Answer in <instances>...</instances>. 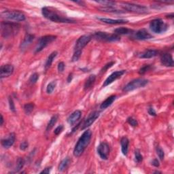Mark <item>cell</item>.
Wrapping results in <instances>:
<instances>
[{"mask_svg": "<svg viewBox=\"0 0 174 174\" xmlns=\"http://www.w3.org/2000/svg\"><path fill=\"white\" fill-rule=\"evenodd\" d=\"M1 16L7 20L14 21L16 22L24 21L26 19L25 14L20 10H6L1 12Z\"/></svg>", "mask_w": 174, "mask_h": 174, "instance_id": "obj_4", "label": "cell"}, {"mask_svg": "<svg viewBox=\"0 0 174 174\" xmlns=\"http://www.w3.org/2000/svg\"><path fill=\"white\" fill-rule=\"evenodd\" d=\"M58 118H59L58 114H54V116H53L50 118V119L49 122V123H48V125L46 126V132L50 131L51 129L54 127V126L55 125V124L57 123V122L58 120Z\"/></svg>", "mask_w": 174, "mask_h": 174, "instance_id": "obj_28", "label": "cell"}, {"mask_svg": "<svg viewBox=\"0 0 174 174\" xmlns=\"http://www.w3.org/2000/svg\"><path fill=\"white\" fill-rule=\"evenodd\" d=\"M57 54H58L57 52L54 51L49 55V57H48L45 63V65H44V69H45V71H47V70L50 68L52 63H53L54 59L57 56Z\"/></svg>", "mask_w": 174, "mask_h": 174, "instance_id": "obj_25", "label": "cell"}, {"mask_svg": "<svg viewBox=\"0 0 174 174\" xmlns=\"http://www.w3.org/2000/svg\"><path fill=\"white\" fill-rule=\"evenodd\" d=\"M34 107H35V105L33 103H26V104H25V106L23 107L25 113L27 114V115L30 114L33 112V109H34Z\"/></svg>", "mask_w": 174, "mask_h": 174, "instance_id": "obj_32", "label": "cell"}, {"mask_svg": "<svg viewBox=\"0 0 174 174\" xmlns=\"http://www.w3.org/2000/svg\"><path fill=\"white\" fill-rule=\"evenodd\" d=\"M126 73V70H120V71L114 72L107 78L106 80L104 81L103 84V87H106L108 85L111 84L114 81H116L118 78H120L121 76H123Z\"/></svg>", "mask_w": 174, "mask_h": 174, "instance_id": "obj_13", "label": "cell"}, {"mask_svg": "<svg viewBox=\"0 0 174 174\" xmlns=\"http://www.w3.org/2000/svg\"><path fill=\"white\" fill-rule=\"evenodd\" d=\"M100 112L98 111H94V112H91L88 117L84 120V123L82 124V127H81V129L82 130H84L87 129L88 127H89L91 125H92L95 123V121L99 117Z\"/></svg>", "mask_w": 174, "mask_h": 174, "instance_id": "obj_12", "label": "cell"}, {"mask_svg": "<svg viewBox=\"0 0 174 174\" xmlns=\"http://www.w3.org/2000/svg\"><path fill=\"white\" fill-rule=\"evenodd\" d=\"M116 99V95H113L110 96V97H108L101 103V105H100V109L105 110L106 108H108L109 106H110L112 104Z\"/></svg>", "mask_w": 174, "mask_h": 174, "instance_id": "obj_23", "label": "cell"}, {"mask_svg": "<svg viewBox=\"0 0 174 174\" xmlns=\"http://www.w3.org/2000/svg\"><path fill=\"white\" fill-rule=\"evenodd\" d=\"M81 116H82V112L79 110H77L70 114L68 119H67V121L70 125L73 126V125L77 123V121L79 120Z\"/></svg>", "mask_w": 174, "mask_h": 174, "instance_id": "obj_18", "label": "cell"}, {"mask_svg": "<svg viewBox=\"0 0 174 174\" xmlns=\"http://www.w3.org/2000/svg\"><path fill=\"white\" fill-rule=\"evenodd\" d=\"M149 81L144 79V78H137L133 80H131L127 84H126L123 88V91L124 92H130L132 91H134L135 89H138L139 88L144 87L148 84Z\"/></svg>", "mask_w": 174, "mask_h": 174, "instance_id": "obj_8", "label": "cell"}, {"mask_svg": "<svg viewBox=\"0 0 174 174\" xmlns=\"http://www.w3.org/2000/svg\"><path fill=\"white\" fill-rule=\"evenodd\" d=\"M52 168H53V167H46L44 170H42V172H40V174L42 173H46V174H49L51 172Z\"/></svg>", "mask_w": 174, "mask_h": 174, "instance_id": "obj_45", "label": "cell"}, {"mask_svg": "<svg viewBox=\"0 0 174 174\" xmlns=\"http://www.w3.org/2000/svg\"><path fill=\"white\" fill-rule=\"evenodd\" d=\"M127 122L131 126V127H135L138 125V120H137L135 118H134L132 116L129 117L127 119Z\"/></svg>", "mask_w": 174, "mask_h": 174, "instance_id": "obj_37", "label": "cell"}, {"mask_svg": "<svg viewBox=\"0 0 174 174\" xmlns=\"http://www.w3.org/2000/svg\"><path fill=\"white\" fill-rule=\"evenodd\" d=\"M57 37L56 35H44L40 38L38 40V44L35 49V54L38 53L40 52H41L42 50H44L46 46L49 45L50 43L54 42L55 40L57 39Z\"/></svg>", "mask_w": 174, "mask_h": 174, "instance_id": "obj_9", "label": "cell"}, {"mask_svg": "<svg viewBox=\"0 0 174 174\" xmlns=\"http://www.w3.org/2000/svg\"><path fill=\"white\" fill-rule=\"evenodd\" d=\"M82 51H74L73 53V57L72 58V62H76L79 60V59L81 57V54H82Z\"/></svg>", "mask_w": 174, "mask_h": 174, "instance_id": "obj_39", "label": "cell"}, {"mask_svg": "<svg viewBox=\"0 0 174 174\" xmlns=\"http://www.w3.org/2000/svg\"><path fill=\"white\" fill-rule=\"evenodd\" d=\"M159 53V51L155 49H148L138 54L140 59H151L157 57Z\"/></svg>", "mask_w": 174, "mask_h": 174, "instance_id": "obj_19", "label": "cell"}, {"mask_svg": "<svg viewBox=\"0 0 174 174\" xmlns=\"http://www.w3.org/2000/svg\"><path fill=\"white\" fill-rule=\"evenodd\" d=\"M160 61L161 64L163 66L167 67V68H173V59L172 55L169 53H162L160 57Z\"/></svg>", "mask_w": 174, "mask_h": 174, "instance_id": "obj_14", "label": "cell"}, {"mask_svg": "<svg viewBox=\"0 0 174 174\" xmlns=\"http://www.w3.org/2000/svg\"><path fill=\"white\" fill-rule=\"evenodd\" d=\"M34 38H35L34 35L30 34V33H27V34H26L24 38L23 41L21 42V45H20V49L21 50H25L32 43V42L34 40Z\"/></svg>", "mask_w": 174, "mask_h": 174, "instance_id": "obj_20", "label": "cell"}, {"mask_svg": "<svg viewBox=\"0 0 174 174\" xmlns=\"http://www.w3.org/2000/svg\"><path fill=\"white\" fill-rule=\"evenodd\" d=\"M15 139H16L15 133H10L6 138L2 139L1 143L2 147L6 149L10 148V147H12L14 145V142H15Z\"/></svg>", "mask_w": 174, "mask_h": 174, "instance_id": "obj_16", "label": "cell"}, {"mask_svg": "<svg viewBox=\"0 0 174 174\" xmlns=\"http://www.w3.org/2000/svg\"><path fill=\"white\" fill-rule=\"evenodd\" d=\"M38 79H39V74L38 73L35 72V73H33V74L30 76V78H29V81L31 84H34L38 82Z\"/></svg>", "mask_w": 174, "mask_h": 174, "instance_id": "obj_36", "label": "cell"}, {"mask_svg": "<svg viewBox=\"0 0 174 174\" xmlns=\"http://www.w3.org/2000/svg\"><path fill=\"white\" fill-rule=\"evenodd\" d=\"M95 80H96V76L95 74H91L88 76V78L86 80V82L84 83V90L85 91H87L91 89L95 84Z\"/></svg>", "mask_w": 174, "mask_h": 174, "instance_id": "obj_22", "label": "cell"}, {"mask_svg": "<svg viewBox=\"0 0 174 174\" xmlns=\"http://www.w3.org/2000/svg\"><path fill=\"white\" fill-rule=\"evenodd\" d=\"M70 162H71V160H70V158L69 157H66L63 159V160H62L58 167L59 171L61 172H64L65 170L67 169V168L69 167Z\"/></svg>", "mask_w": 174, "mask_h": 174, "instance_id": "obj_27", "label": "cell"}, {"mask_svg": "<svg viewBox=\"0 0 174 174\" xmlns=\"http://www.w3.org/2000/svg\"><path fill=\"white\" fill-rule=\"evenodd\" d=\"M8 103H9V108L10 111H12V112H16V108H15V105H14V103L12 98L11 97H9L8 98Z\"/></svg>", "mask_w": 174, "mask_h": 174, "instance_id": "obj_40", "label": "cell"}, {"mask_svg": "<svg viewBox=\"0 0 174 174\" xmlns=\"http://www.w3.org/2000/svg\"><path fill=\"white\" fill-rule=\"evenodd\" d=\"M92 37L101 42H118L120 40V37L115 33L113 34H109V33L103 31H97L95 32Z\"/></svg>", "mask_w": 174, "mask_h": 174, "instance_id": "obj_7", "label": "cell"}, {"mask_svg": "<svg viewBox=\"0 0 174 174\" xmlns=\"http://www.w3.org/2000/svg\"><path fill=\"white\" fill-rule=\"evenodd\" d=\"M151 164L153 165L154 167H159V166H160V162H159L157 158L153 159V161H152V162H151Z\"/></svg>", "mask_w": 174, "mask_h": 174, "instance_id": "obj_46", "label": "cell"}, {"mask_svg": "<svg viewBox=\"0 0 174 174\" xmlns=\"http://www.w3.org/2000/svg\"><path fill=\"white\" fill-rule=\"evenodd\" d=\"M114 64H115V61H111V62L108 63L106 64L105 65H103V67L101 69V71H100V73H104V72H106L108 69H110V68H112V67Z\"/></svg>", "mask_w": 174, "mask_h": 174, "instance_id": "obj_38", "label": "cell"}, {"mask_svg": "<svg viewBox=\"0 0 174 174\" xmlns=\"http://www.w3.org/2000/svg\"><path fill=\"white\" fill-rule=\"evenodd\" d=\"M20 149L23 151H25L29 147V143L27 141H24L23 142H21L20 144Z\"/></svg>", "mask_w": 174, "mask_h": 174, "instance_id": "obj_42", "label": "cell"}, {"mask_svg": "<svg viewBox=\"0 0 174 174\" xmlns=\"http://www.w3.org/2000/svg\"><path fill=\"white\" fill-rule=\"evenodd\" d=\"M57 87V82L56 81H52L50 82L46 87V92L48 94H51L54 91L55 88Z\"/></svg>", "mask_w": 174, "mask_h": 174, "instance_id": "obj_33", "label": "cell"}, {"mask_svg": "<svg viewBox=\"0 0 174 174\" xmlns=\"http://www.w3.org/2000/svg\"><path fill=\"white\" fill-rule=\"evenodd\" d=\"M65 68V65L64 63V62H60L59 63L58 66H57V69H58V71L59 72H63L64 71Z\"/></svg>", "mask_w": 174, "mask_h": 174, "instance_id": "obj_44", "label": "cell"}, {"mask_svg": "<svg viewBox=\"0 0 174 174\" xmlns=\"http://www.w3.org/2000/svg\"><path fill=\"white\" fill-rule=\"evenodd\" d=\"M154 69V68L153 65H144L139 69L138 73L139 75H144L147 72L151 71V70H153Z\"/></svg>", "mask_w": 174, "mask_h": 174, "instance_id": "obj_31", "label": "cell"}, {"mask_svg": "<svg viewBox=\"0 0 174 174\" xmlns=\"http://www.w3.org/2000/svg\"><path fill=\"white\" fill-rule=\"evenodd\" d=\"M25 164V161L22 157H18L16 160L15 167L14 169L13 173H17L19 172L23 168V167Z\"/></svg>", "mask_w": 174, "mask_h": 174, "instance_id": "obj_29", "label": "cell"}, {"mask_svg": "<svg viewBox=\"0 0 174 174\" xmlns=\"http://www.w3.org/2000/svg\"><path fill=\"white\" fill-rule=\"evenodd\" d=\"M76 3H80L81 5H82V6H84V2H74Z\"/></svg>", "mask_w": 174, "mask_h": 174, "instance_id": "obj_51", "label": "cell"}, {"mask_svg": "<svg viewBox=\"0 0 174 174\" xmlns=\"http://www.w3.org/2000/svg\"><path fill=\"white\" fill-rule=\"evenodd\" d=\"M149 27L150 30L153 33L161 34L167 31L169 25L161 18H156L150 21Z\"/></svg>", "mask_w": 174, "mask_h": 174, "instance_id": "obj_6", "label": "cell"}, {"mask_svg": "<svg viewBox=\"0 0 174 174\" xmlns=\"http://www.w3.org/2000/svg\"><path fill=\"white\" fill-rule=\"evenodd\" d=\"M81 124H82V123H81V122H80V123H79L78 124V125H77V126H76V127H73V128L72 129V131H71V133H71V134H72V133H74V132H75V131H76L77 130V129H78V127H80V125H81Z\"/></svg>", "mask_w": 174, "mask_h": 174, "instance_id": "obj_48", "label": "cell"}, {"mask_svg": "<svg viewBox=\"0 0 174 174\" xmlns=\"http://www.w3.org/2000/svg\"><path fill=\"white\" fill-rule=\"evenodd\" d=\"M173 14H168V15H166V17L167 18H173Z\"/></svg>", "mask_w": 174, "mask_h": 174, "instance_id": "obj_50", "label": "cell"}, {"mask_svg": "<svg viewBox=\"0 0 174 174\" xmlns=\"http://www.w3.org/2000/svg\"><path fill=\"white\" fill-rule=\"evenodd\" d=\"M92 138V132L89 129H87L80 138L78 140L73 149V154L76 157H80L83 154L84 150H86L88 146L89 145Z\"/></svg>", "mask_w": 174, "mask_h": 174, "instance_id": "obj_1", "label": "cell"}, {"mask_svg": "<svg viewBox=\"0 0 174 174\" xmlns=\"http://www.w3.org/2000/svg\"><path fill=\"white\" fill-rule=\"evenodd\" d=\"M3 123H4V119H3V117L2 114H1V126H2L3 125Z\"/></svg>", "mask_w": 174, "mask_h": 174, "instance_id": "obj_49", "label": "cell"}, {"mask_svg": "<svg viewBox=\"0 0 174 174\" xmlns=\"http://www.w3.org/2000/svg\"><path fill=\"white\" fill-rule=\"evenodd\" d=\"M148 114L152 116H157V112L153 106H149L148 109Z\"/></svg>", "mask_w": 174, "mask_h": 174, "instance_id": "obj_43", "label": "cell"}, {"mask_svg": "<svg viewBox=\"0 0 174 174\" xmlns=\"http://www.w3.org/2000/svg\"><path fill=\"white\" fill-rule=\"evenodd\" d=\"M92 39L91 35H84L78 39L74 46V51H82V49L90 42Z\"/></svg>", "mask_w": 174, "mask_h": 174, "instance_id": "obj_11", "label": "cell"}, {"mask_svg": "<svg viewBox=\"0 0 174 174\" xmlns=\"http://www.w3.org/2000/svg\"><path fill=\"white\" fill-rule=\"evenodd\" d=\"M114 33L118 35H128V34H133L134 33V31L133 29H128L126 27H119L116 29H114Z\"/></svg>", "mask_w": 174, "mask_h": 174, "instance_id": "obj_26", "label": "cell"}, {"mask_svg": "<svg viewBox=\"0 0 174 174\" xmlns=\"http://www.w3.org/2000/svg\"><path fill=\"white\" fill-rule=\"evenodd\" d=\"M42 14L43 16L54 23H74L76 22L66 16H63L58 14L56 11L49 7H44L42 9Z\"/></svg>", "mask_w": 174, "mask_h": 174, "instance_id": "obj_2", "label": "cell"}, {"mask_svg": "<svg viewBox=\"0 0 174 174\" xmlns=\"http://www.w3.org/2000/svg\"><path fill=\"white\" fill-rule=\"evenodd\" d=\"M21 25L17 23L10 21H3L1 23L2 35L4 38H10L18 34Z\"/></svg>", "mask_w": 174, "mask_h": 174, "instance_id": "obj_3", "label": "cell"}, {"mask_svg": "<svg viewBox=\"0 0 174 174\" xmlns=\"http://www.w3.org/2000/svg\"><path fill=\"white\" fill-rule=\"evenodd\" d=\"M120 145H121V151L122 153L125 156H127L129 150V140L127 137H123L120 139Z\"/></svg>", "mask_w": 174, "mask_h": 174, "instance_id": "obj_24", "label": "cell"}, {"mask_svg": "<svg viewBox=\"0 0 174 174\" xmlns=\"http://www.w3.org/2000/svg\"><path fill=\"white\" fill-rule=\"evenodd\" d=\"M100 10L103 11V12H112V13H124L123 12H121L120 10L116 9V8H114V6H101V8H99Z\"/></svg>", "mask_w": 174, "mask_h": 174, "instance_id": "obj_30", "label": "cell"}, {"mask_svg": "<svg viewBox=\"0 0 174 174\" xmlns=\"http://www.w3.org/2000/svg\"><path fill=\"white\" fill-rule=\"evenodd\" d=\"M14 70V66L10 64L2 65L0 68V78H1V79L10 76L13 73Z\"/></svg>", "mask_w": 174, "mask_h": 174, "instance_id": "obj_15", "label": "cell"}, {"mask_svg": "<svg viewBox=\"0 0 174 174\" xmlns=\"http://www.w3.org/2000/svg\"><path fill=\"white\" fill-rule=\"evenodd\" d=\"M64 130V126L63 125H59L58 127L54 129V133L56 135H59V134H61V133Z\"/></svg>", "mask_w": 174, "mask_h": 174, "instance_id": "obj_41", "label": "cell"}, {"mask_svg": "<svg viewBox=\"0 0 174 174\" xmlns=\"http://www.w3.org/2000/svg\"><path fill=\"white\" fill-rule=\"evenodd\" d=\"M120 5L122 8L125 10L128 11V12L138 14H145L148 13V9L147 8V7L142 5L135 4V3L129 2H122L120 3Z\"/></svg>", "mask_w": 174, "mask_h": 174, "instance_id": "obj_5", "label": "cell"}, {"mask_svg": "<svg viewBox=\"0 0 174 174\" xmlns=\"http://www.w3.org/2000/svg\"><path fill=\"white\" fill-rule=\"evenodd\" d=\"M135 161L137 163H140L143 161V156L140 153V151L139 149H136L135 150Z\"/></svg>", "mask_w": 174, "mask_h": 174, "instance_id": "obj_34", "label": "cell"}, {"mask_svg": "<svg viewBox=\"0 0 174 174\" xmlns=\"http://www.w3.org/2000/svg\"><path fill=\"white\" fill-rule=\"evenodd\" d=\"M97 152L102 160H108L110 152V145L106 142L100 143L99 145L97 146Z\"/></svg>", "mask_w": 174, "mask_h": 174, "instance_id": "obj_10", "label": "cell"}, {"mask_svg": "<svg viewBox=\"0 0 174 174\" xmlns=\"http://www.w3.org/2000/svg\"><path fill=\"white\" fill-rule=\"evenodd\" d=\"M72 80H73V73H70L68 76V78H67V82H68V83H70L72 81Z\"/></svg>", "mask_w": 174, "mask_h": 174, "instance_id": "obj_47", "label": "cell"}, {"mask_svg": "<svg viewBox=\"0 0 174 174\" xmlns=\"http://www.w3.org/2000/svg\"><path fill=\"white\" fill-rule=\"evenodd\" d=\"M156 152L159 159H160L161 161H163L165 158V153H164V150L162 149V148L158 146H157Z\"/></svg>", "mask_w": 174, "mask_h": 174, "instance_id": "obj_35", "label": "cell"}, {"mask_svg": "<svg viewBox=\"0 0 174 174\" xmlns=\"http://www.w3.org/2000/svg\"><path fill=\"white\" fill-rule=\"evenodd\" d=\"M97 19L100 21L103 22L104 23L110 24V25H122V24H126L128 23L127 20L125 19H112V18H100L97 17Z\"/></svg>", "mask_w": 174, "mask_h": 174, "instance_id": "obj_21", "label": "cell"}, {"mask_svg": "<svg viewBox=\"0 0 174 174\" xmlns=\"http://www.w3.org/2000/svg\"><path fill=\"white\" fill-rule=\"evenodd\" d=\"M134 38L136 40H150L153 38V35L151 34L148 31L147 29H141L136 31Z\"/></svg>", "mask_w": 174, "mask_h": 174, "instance_id": "obj_17", "label": "cell"}, {"mask_svg": "<svg viewBox=\"0 0 174 174\" xmlns=\"http://www.w3.org/2000/svg\"><path fill=\"white\" fill-rule=\"evenodd\" d=\"M154 173H162V172H158V171H155L154 172Z\"/></svg>", "mask_w": 174, "mask_h": 174, "instance_id": "obj_52", "label": "cell"}]
</instances>
